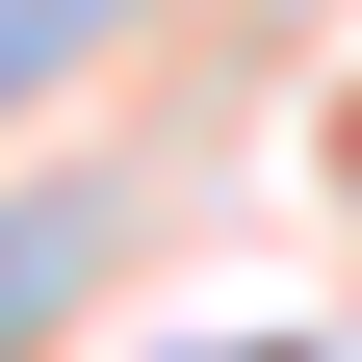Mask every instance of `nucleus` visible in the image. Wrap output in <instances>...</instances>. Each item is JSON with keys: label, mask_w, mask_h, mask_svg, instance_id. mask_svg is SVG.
Wrapping results in <instances>:
<instances>
[{"label": "nucleus", "mask_w": 362, "mask_h": 362, "mask_svg": "<svg viewBox=\"0 0 362 362\" xmlns=\"http://www.w3.org/2000/svg\"><path fill=\"white\" fill-rule=\"evenodd\" d=\"M78 26H104V0H0V104H26V78H52Z\"/></svg>", "instance_id": "f257e3e1"}]
</instances>
